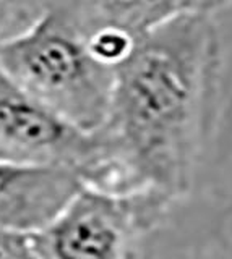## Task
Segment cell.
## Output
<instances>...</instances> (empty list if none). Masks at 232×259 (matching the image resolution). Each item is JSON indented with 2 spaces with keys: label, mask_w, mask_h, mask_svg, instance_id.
I'll return each mask as SVG.
<instances>
[{
  "label": "cell",
  "mask_w": 232,
  "mask_h": 259,
  "mask_svg": "<svg viewBox=\"0 0 232 259\" xmlns=\"http://www.w3.org/2000/svg\"><path fill=\"white\" fill-rule=\"evenodd\" d=\"M218 2H183L115 68L85 185L169 201L191 188L221 65Z\"/></svg>",
  "instance_id": "1"
},
{
  "label": "cell",
  "mask_w": 232,
  "mask_h": 259,
  "mask_svg": "<svg viewBox=\"0 0 232 259\" xmlns=\"http://www.w3.org/2000/svg\"><path fill=\"white\" fill-rule=\"evenodd\" d=\"M0 67L23 93L91 135L107 113L114 70L94 57L78 2L34 4L20 31L0 37Z\"/></svg>",
  "instance_id": "2"
},
{
  "label": "cell",
  "mask_w": 232,
  "mask_h": 259,
  "mask_svg": "<svg viewBox=\"0 0 232 259\" xmlns=\"http://www.w3.org/2000/svg\"><path fill=\"white\" fill-rule=\"evenodd\" d=\"M172 204L148 193L85 185L52 221L33 233L39 259H138L140 245Z\"/></svg>",
  "instance_id": "3"
},
{
  "label": "cell",
  "mask_w": 232,
  "mask_h": 259,
  "mask_svg": "<svg viewBox=\"0 0 232 259\" xmlns=\"http://www.w3.org/2000/svg\"><path fill=\"white\" fill-rule=\"evenodd\" d=\"M33 5L0 2V37L31 16ZM0 159L73 170L85 178L93 159L91 135L80 132L23 93L0 67Z\"/></svg>",
  "instance_id": "4"
},
{
  "label": "cell",
  "mask_w": 232,
  "mask_h": 259,
  "mask_svg": "<svg viewBox=\"0 0 232 259\" xmlns=\"http://www.w3.org/2000/svg\"><path fill=\"white\" fill-rule=\"evenodd\" d=\"M85 186L73 170L0 159V227L33 233Z\"/></svg>",
  "instance_id": "5"
},
{
  "label": "cell",
  "mask_w": 232,
  "mask_h": 259,
  "mask_svg": "<svg viewBox=\"0 0 232 259\" xmlns=\"http://www.w3.org/2000/svg\"><path fill=\"white\" fill-rule=\"evenodd\" d=\"M0 259H39L29 233L0 227Z\"/></svg>",
  "instance_id": "6"
}]
</instances>
